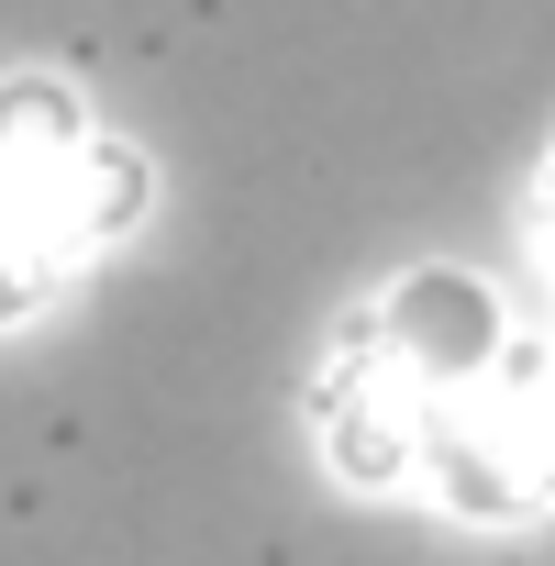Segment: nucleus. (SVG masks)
Returning <instances> with one entry per match:
<instances>
[{
	"label": "nucleus",
	"mask_w": 555,
	"mask_h": 566,
	"mask_svg": "<svg viewBox=\"0 0 555 566\" xmlns=\"http://www.w3.org/2000/svg\"><path fill=\"white\" fill-rule=\"evenodd\" d=\"M156 211L145 145L56 67L0 78V334L45 323L101 255H123Z\"/></svg>",
	"instance_id": "obj_1"
},
{
	"label": "nucleus",
	"mask_w": 555,
	"mask_h": 566,
	"mask_svg": "<svg viewBox=\"0 0 555 566\" xmlns=\"http://www.w3.org/2000/svg\"><path fill=\"white\" fill-rule=\"evenodd\" d=\"M533 255H544V277H555V156H544V178H533Z\"/></svg>",
	"instance_id": "obj_2"
}]
</instances>
